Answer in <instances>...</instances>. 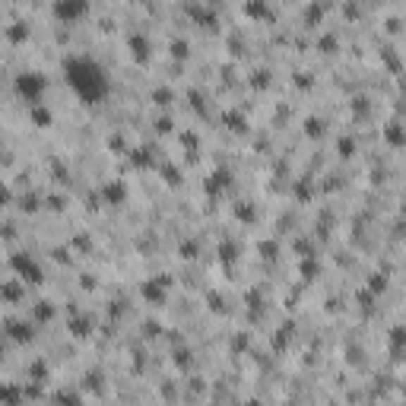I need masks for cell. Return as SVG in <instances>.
Here are the masks:
<instances>
[{
  "mask_svg": "<svg viewBox=\"0 0 406 406\" xmlns=\"http://www.w3.org/2000/svg\"><path fill=\"white\" fill-rule=\"evenodd\" d=\"M102 200L105 203H111V207H121V203H127V184L124 181H108V184H102Z\"/></svg>",
  "mask_w": 406,
  "mask_h": 406,
  "instance_id": "obj_5",
  "label": "cell"
},
{
  "mask_svg": "<svg viewBox=\"0 0 406 406\" xmlns=\"http://www.w3.org/2000/svg\"><path fill=\"white\" fill-rule=\"evenodd\" d=\"M247 16H254V19H264V16H270V10H266V4L264 0H247Z\"/></svg>",
  "mask_w": 406,
  "mask_h": 406,
  "instance_id": "obj_10",
  "label": "cell"
},
{
  "mask_svg": "<svg viewBox=\"0 0 406 406\" xmlns=\"http://www.w3.org/2000/svg\"><path fill=\"white\" fill-rule=\"evenodd\" d=\"M0 359H4V343H0Z\"/></svg>",
  "mask_w": 406,
  "mask_h": 406,
  "instance_id": "obj_15",
  "label": "cell"
},
{
  "mask_svg": "<svg viewBox=\"0 0 406 406\" xmlns=\"http://www.w3.org/2000/svg\"><path fill=\"white\" fill-rule=\"evenodd\" d=\"M130 162L137 165V168H146V165H149V156H146V149H137V152H130Z\"/></svg>",
  "mask_w": 406,
  "mask_h": 406,
  "instance_id": "obj_11",
  "label": "cell"
},
{
  "mask_svg": "<svg viewBox=\"0 0 406 406\" xmlns=\"http://www.w3.org/2000/svg\"><path fill=\"white\" fill-rule=\"evenodd\" d=\"M6 336L16 343H29L32 340V327L23 321H6Z\"/></svg>",
  "mask_w": 406,
  "mask_h": 406,
  "instance_id": "obj_8",
  "label": "cell"
},
{
  "mask_svg": "<svg viewBox=\"0 0 406 406\" xmlns=\"http://www.w3.org/2000/svg\"><path fill=\"white\" fill-rule=\"evenodd\" d=\"M92 10V0H54L51 4V16L63 25H73V23H82Z\"/></svg>",
  "mask_w": 406,
  "mask_h": 406,
  "instance_id": "obj_4",
  "label": "cell"
},
{
  "mask_svg": "<svg viewBox=\"0 0 406 406\" xmlns=\"http://www.w3.org/2000/svg\"><path fill=\"white\" fill-rule=\"evenodd\" d=\"M13 92L25 105H38V102H44V92H48V76L42 70H23L13 80Z\"/></svg>",
  "mask_w": 406,
  "mask_h": 406,
  "instance_id": "obj_2",
  "label": "cell"
},
{
  "mask_svg": "<svg viewBox=\"0 0 406 406\" xmlns=\"http://www.w3.org/2000/svg\"><path fill=\"white\" fill-rule=\"evenodd\" d=\"M207 4H219V0H207Z\"/></svg>",
  "mask_w": 406,
  "mask_h": 406,
  "instance_id": "obj_16",
  "label": "cell"
},
{
  "mask_svg": "<svg viewBox=\"0 0 406 406\" xmlns=\"http://www.w3.org/2000/svg\"><path fill=\"white\" fill-rule=\"evenodd\" d=\"M29 118L35 127H51L54 124V111H51L44 102H38V105H29Z\"/></svg>",
  "mask_w": 406,
  "mask_h": 406,
  "instance_id": "obj_6",
  "label": "cell"
},
{
  "mask_svg": "<svg viewBox=\"0 0 406 406\" xmlns=\"http://www.w3.org/2000/svg\"><path fill=\"white\" fill-rule=\"evenodd\" d=\"M10 200H13V190L6 187V184H0V207H6Z\"/></svg>",
  "mask_w": 406,
  "mask_h": 406,
  "instance_id": "obj_13",
  "label": "cell"
},
{
  "mask_svg": "<svg viewBox=\"0 0 406 406\" xmlns=\"http://www.w3.org/2000/svg\"><path fill=\"white\" fill-rule=\"evenodd\" d=\"M6 42H13V44H23L25 38H29V25L25 23H13V25H6Z\"/></svg>",
  "mask_w": 406,
  "mask_h": 406,
  "instance_id": "obj_9",
  "label": "cell"
},
{
  "mask_svg": "<svg viewBox=\"0 0 406 406\" xmlns=\"http://www.w3.org/2000/svg\"><path fill=\"white\" fill-rule=\"evenodd\" d=\"M127 48H130V54H133V61H137V63L149 61V42H146L143 35H130V38H127Z\"/></svg>",
  "mask_w": 406,
  "mask_h": 406,
  "instance_id": "obj_7",
  "label": "cell"
},
{
  "mask_svg": "<svg viewBox=\"0 0 406 406\" xmlns=\"http://www.w3.org/2000/svg\"><path fill=\"white\" fill-rule=\"evenodd\" d=\"M6 264H10V270L16 273L19 283H32V285H42V283H44V270H42V264L35 260V254H29V251H13Z\"/></svg>",
  "mask_w": 406,
  "mask_h": 406,
  "instance_id": "obj_3",
  "label": "cell"
},
{
  "mask_svg": "<svg viewBox=\"0 0 406 406\" xmlns=\"http://www.w3.org/2000/svg\"><path fill=\"white\" fill-rule=\"evenodd\" d=\"M0 400H19V390H13V387H0Z\"/></svg>",
  "mask_w": 406,
  "mask_h": 406,
  "instance_id": "obj_14",
  "label": "cell"
},
{
  "mask_svg": "<svg viewBox=\"0 0 406 406\" xmlns=\"http://www.w3.org/2000/svg\"><path fill=\"white\" fill-rule=\"evenodd\" d=\"M63 80L73 89V95L86 105H95L108 95V73L92 61V57H67L63 61Z\"/></svg>",
  "mask_w": 406,
  "mask_h": 406,
  "instance_id": "obj_1",
  "label": "cell"
},
{
  "mask_svg": "<svg viewBox=\"0 0 406 406\" xmlns=\"http://www.w3.org/2000/svg\"><path fill=\"white\" fill-rule=\"evenodd\" d=\"M387 143H390V146H400V143H403V137H400V127H397V124H390V130H387Z\"/></svg>",
  "mask_w": 406,
  "mask_h": 406,
  "instance_id": "obj_12",
  "label": "cell"
}]
</instances>
